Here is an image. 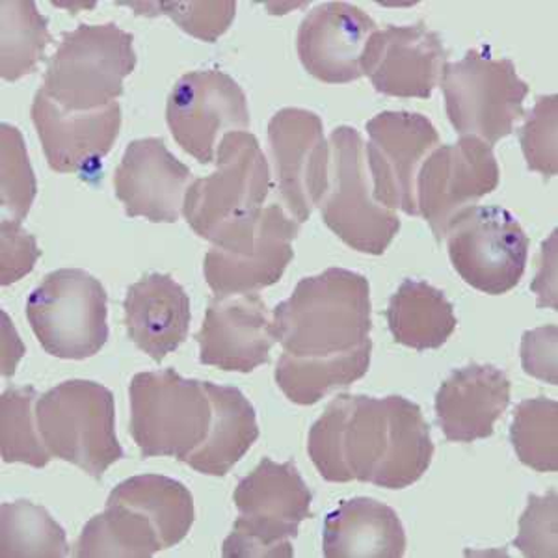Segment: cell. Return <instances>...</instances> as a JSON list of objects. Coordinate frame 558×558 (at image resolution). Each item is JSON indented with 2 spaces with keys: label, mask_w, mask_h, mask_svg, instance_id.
I'll use <instances>...</instances> for the list:
<instances>
[{
  "label": "cell",
  "mask_w": 558,
  "mask_h": 558,
  "mask_svg": "<svg viewBox=\"0 0 558 558\" xmlns=\"http://www.w3.org/2000/svg\"><path fill=\"white\" fill-rule=\"evenodd\" d=\"M307 452L328 483L404 489L417 483L434 457L430 426L412 400L391 395H339L315 421Z\"/></svg>",
  "instance_id": "cell-1"
},
{
  "label": "cell",
  "mask_w": 558,
  "mask_h": 558,
  "mask_svg": "<svg viewBox=\"0 0 558 558\" xmlns=\"http://www.w3.org/2000/svg\"><path fill=\"white\" fill-rule=\"evenodd\" d=\"M371 286L362 274L328 268L300 281L276 305L274 331L292 360H330L373 347Z\"/></svg>",
  "instance_id": "cell-2"
},
{
  "label": "cell",
  "mask_w": 558,
  "mask_h": 558,
  "mask_svg": "<svg viewBox=\"0 0 558 558\" xmlns=\"http://www.w3.org/2000/svg\"><path fill=\"white\" fill-rule=\"evenodd\" d=\"M270 191V168L259 140L228 133L216 153V170L196 179L184 196L183 215L197 235L222 244L257 220Z\"/></svg>",
  "instance_id": "cell-3"
},
{
  "label": "cell",
  "mask_w": 558,
  "mask_h": 558,
  "mask_svg": "<svg viewBox=\"0 0 558 558\" xmlns=\"http://www.w3.org/2000/svg\"><path fill=\"white\" fill-rule=\"evenodd\" d=\"M239 520L223 542L226 558H291V539L299 536L302 521L312 518V489L294 462L278 463L263 458L244 476L235 495Z\"/></svg>",
  "instance_id": "cell-4"
},
{
  "label": "cell",
  "mask_w": 558,
  "mask_h": 558,
  "mask_svg": "<svg viewBox=\"0 0 558 558\" xmlns=\"http://www.w3.org/2000/svg\"><path fill=\"white\" fill-rule=\"evenodd\" d=\"M133 41V34L116 23L76 26L49 58L41 92L58 107L75 112L116 102L123 81L136 68Z\"/></svg>",
  "instance_id": "cell-5"
},
{
  "label": "cell",
  "mask_w": 558,
  "mask_h": 558,
  "mask_svg": "<svg viewBox=\"0 0 558 558\" xmlns=\"http://www.w3.org/2000/svg\"><path fill=\"white\" fill-rule=\"evenodd\" d=\"M39 434L52 458L102 478L123 458L116 436L114 395L92 380H68L36 402Z\"/></svg>",
  "instance_id": "cell-6"
},
{
  "label": "cell",
  "mask_w": 558,
  "mask_h": 558,
  "mask_svg": "<svg viewBox=\"0 0 558 558\" xmlns=\"http://www.w3.org/2000/svg\"><path fill=\"white\" fill-rule=\"evenodd\" d=\"M129 395L131 436L142 457L186 462L204 445L213 421L205 381L183 378L173 368L138 373Z\"/></svg>",
  "instance_id": "cell-7"
},
{
  "label": "cell",
  "mask_w": 558,
  "mask_h": 558,
  "mask_svg": "<svg viewBox=\"0 0 558 558\" xmlns=\"http://www.w3.org/2000/svg\"><path fill=\"white\" fill-rule=\"evenodd\" d=\"M26 318L47 354L86 360L108 341V294L81 268L47 274L26 300Z\"/></svg>",
  "instance_id": "cell-8"
},
{
  "label": "cell",
  "mask_w": 558,
  "mask_h": 558,
  "mask_svg": "<svg viewBox=\"0 0 558 558\" xmlns=\"http://www.w3.org/2000/svg\"><path fill=\"white\" fill-rule=\"evenodd\" d=\"M439 88L452 128L462 136H476L489 147L512 134L525 118L523 102L529 84L521 81L512 60H494L468 51L460 62H447Z\"/></svg>",
  "instance_id": "cell-9"
},
{
  "label": "cell",
  "mask_w": 558,
  "mask_h": 558,
  "mask_svg": "<svg viewBox=\"0 0 558 558\" xmlns=\"http://www.w3.org/2000/svg\"><path fill=\"white\" fill-rule=\"evenodd\" d=\"M328 144L330 175L318 204L324 223L355 252L381 255L399 233L400 220L395 210L376 204L368 189L362 134L343 125Z\"/></svg>",
  "instance_id": "cell-10"
},
{
  "label": "cell",
  "mask_w": 558,
  "mask_h": 558,
  "mask_svg": "<svg viewBox=\"0 0 558 558\" xmlns=\"http://www.w3.org/2000/svg\"><path fill=\"white\" fill-rule=\"evenodd\" d=\"M454 270L476 291L505 294L525 274L531 241L512 213L501 207H471L447 231Z\"/></svg>",
  "instance_id": "cell-11"
},
{
  "label": "cell",
  "mask_w": 558,
  "mask_h": 558,
  "mask_svg": "<svg viewBox=\"0 0 558 558\" xmlns=\"http://www.w3.org/2000/svg\"><path fill=\"white\" fill-rule=\"evenodd\" d=\"M300 223L281 205H268L233 239L213 244L204 274L216 296L247 294L278 283L294 257Z\"/></svg>",
  "instance_id": "cell-12"
},
{
  "label": "cell",
  "mask_w": 558,
  "mask_h": 558,
  "mask_svg": "<svg viewBox=\"0 0 558 558\" xmlns=\"http://www.w3.org/2000/svg\"><path fill=\"white\" fill-rule=\"evenodd\" d=\"M499 186V165L492 147L476 136L439 146L426 157L417 173L418 215H423L436 241H444L463 210Z\"/></svg>",
  "instance_id": "cell-13"
},
{
  "label": "cell",
  "mask_w": 558,
  "mask_h": 558,
  "mask_svg": "<svg viewBox=\"0 0 558 558\" xmlns=\"http://www.w3.org/2000/svg\"><path fill=\"white\" fill-rule=\"evenodd\" d=\"M166 121L184 151L210 165L220 136L250 128L246 94L222 71H192L173 86Z\"/></svg>",
  "instance_id": "cell-14"
},
{
  "label": "cell",
  "mask_w": 558,
  "mask_h": 558,
  "mask_svg": "<svg viewBox=\"0 0 558 558\" xmlns=\"http://www.w3.org/2000/svg\"><path fill=\"white\" fill-rule=\"evenodd\" d=\"M367 162L376 204L417 216L418 168L438 147V131L426 116L386 110L367 121Z\"/></svg>",
  "instance_id": "cell-15"
},
{
  "label": "cell",
  "mask_w": 558,
  "mask_h": 558,
  "mask_svg": "<svg viewBox=\"0 0 558 558\" xmlns=\"http://www.w3.org/2000/svg\"><path fill=\"white\" fill-rule=\"evenodd\" d=\"M278 194L299 223L310 220L328 189L330 144L315 112L281 108L268 123Z\"/></svg>",
  "instance_id": "cell-16"
},
{
  "label": "cell",
  "mask_w": 558,
  "mask_h": 558,
  "mask_svg": "<svg viewBox=\"0 0 558 558\" xmlns=\"http://www.w3.org/2000/svg\"><path fill=\"white\" fill-rule=\"evenodd\" d=\"M447 51L438 33L417 25H389L376 31L362 57V73L378 94L428 99L441 78Z\"/></svg>",
  "instance_id": "cell-17"
},
{
  "label": "cell",
  "mask_w": 558,
  "mask_h": 558,
  "mask_svg": "<svg viewBox=\"0 0 558 558\" xmlns=\"http://www.w3.org/2000/svg\"><path fill=\"white\" fill-rule=\"evenodd\" d=\"M196 341L199 362L228 373H252L267 365L278 343L267 304L255 292L210 300Z\"/></svg>",
  "instance_id": "cell-18"
},
{
  "label": "cell",
  "mask_w": 558,
  "mask_h": 558,
  "mask_svg": "<svg viewBox=\"0 0 558 558\" xmlns=\"http://www.w3.org/2000/svg\"><path fill=\"white\" fill-rule=\"evenodd\" d=\"M34 125L51 170L92 175L120 136V102L86 112L64 110L39 89L34 97Z\"/></svg>",
  "instance_id": "cell-19"
},
{
  "label": "cell",
  "mask_w": 558,
  "mask_h": 558,
  "mask_svg": "<svg viewBox=\"0 0 558 558\" xmlns=\"http://www.w3.org/2000/svg\"><path fill=\"white\" fill-rule=\"evenodd\" d=\"M191 179V168L168 151L165 140H134L116 168V196L129 218L175 223Z\"/></svg>",
  "instance_id": "cell-20"
},
{
  "label": "cell",
  "mask_w": 558,
  "mask_h": 558,
  "mask_svg": "<svg viewBox=\"0 0 558 558\" xmlns=\"http://www.w3.org/2000/svg\"><path fill=\"white\" fill-rule=\"evenodd\" d=\"M378 31L373 17L349 2H324L300 23V62L326 84L362 78V57L368 38Z\"/></svg>",
  "instance_id": "cell-21"
},
{
  "label": "cell",
  "mask_w": 558,
  "mask_h": 558,
  "mask_svg": "<svg viewBox=\"0 0 558 558\" xmlns=\"http://www.w3.org/2000/svg\"><path fill=\"white\" fill-rule=\"evenodd\" d=\"M510 407V380L501 368L468 365L439 387L436 417L445 438L473 444L494 434L495 421Z\"/></svg>",
  "instance_id": "cell-22"
},
{
  "label": "cell",
  "mask_w": 558,
  "mask_h": 558,
  "mask_svg": "<svg viewBox=\"0 0 558 558\" xmlns=\"http://www.w3.org/2000/svg\"><path fill=\"white\" fill-rule=\"evenodd\" d=\"M123 310L131 341L157 363L189 337L191 299L170 274H149L129 287Z\"/></svg>",
  "instance_id": "cell-23"
},
{
  "label": "cell",
  "mask_w": 558,
  "mask_h": 558,
  "mask_svg": "<svg viewBox=\"0 0 558 558\" xmlns=\"http://www.w3.org/2000/svg\"><path fill=\"white\" fill-rule=\"evenodd\" d=\"M323 553L328 558H402L407 533L393 508L371 497H354L326 515Z\"/></svg>",
  "instance_id": "cell-24"
},
{
  "label": "cell",
  "mask_w": 558,
  "mask_h": 558,
  "mask_svg": "<svg viewBox=\"0 0 558 558\" xmlns=\"http://www.w3.org/2000/svg\"><path fill=\"white\" fill-rule=\"evenodd\" d=\"M213 421L204 445L186 458L192 470L209 476H226L259 438L255 410L241 389L205 381Z\"/></svg>",
  "instance_id": "cell-25"
},
{
  "label": "cell",
  "mask_w": 558,
  "mask_h": 558,
  "mask_svg": "<svg viewBox=\"0 0 558 558\" xmlns=\"http://www.w3.org/2000/svg\"><path fill=\"white\" fill-rule=\"evenodd\" d=\"M386 318L395 341L417 352L444 347L458 324L444 291L417 279L402 281L389 300Z\"/></svg>",
  "instance_id": "cell-26"
},
{
  "label": "cell",
  "mask_w": 558,
  "mask_h": 558,
  "mask_svg": "<svg viewBox=\"0 0 558 558\" xmlns=\"http://www.w3.org/2000/svg\"><path fill=\"white\" fill-rule=\"evenodd\" d=\"M165 551L157 526L138 508L108 497L102 514L84 525L73 555L78 558H151Z\"/></svg>",
  "instance_id": "cell-27"
},
{
  "label": "cell",
  "mask_w": 558,
  "mask_h": 558,
  "mask_svg": "<svg viewBox=\"0 0 558 558\" xmlns=\"http://www.w3.org/2000/svg\"><path fill=\"white\" fill-rule=\"evenodd\" d=\"M110 499L138 508L157 526L165 549L178 546L194 525V497L175 478L162 475H136L118 484Z\"/></svg>",
  "instance_id": "cell-28"
},
{
  "label": "cell",
  "mask_w": 558,
  "mask_h": 558,
  "mask_svg": "<svg viewBox=\"0 0 558 558\" xmlns=\"http://www.w3.org/2000/svg\"><path fill=\"white\" fill-rule=\"evenodd\" d=\"M373 347L330 360H292L281 354L276 365V384L287 399L313 407L326 395L349 387L367 375Z\"/></svg>",
  "instance_id": "cell-29"
},
{
  "label": "cell",
  "mask_w": 558,
  "mask_h": 558,
  "mask_svg": "<svg viewBox=\"0 0 558 558\" xmlns=\"http://www.w3.org/2000/svg\"><path fill=\"white\" fill-rule=\"evenodd\" d=\"M70 544L44 507L31 501L2 502L0 507V557L64 558Z\"/></svg>",
  "instance_id": "cell-30"
},
{
  "label": "cell",
  "mask_w": 558,
  "mask_h": 558,
  "mask_svg": "<svg viewBox=\"0 0 558 558\" xmlns=\"http://www.w3.org/2000/svg\"><path fill=\"white\" fill-rule=\"evenodd\" d=\"M49 21L38 12L33 0L2 2V65L0 73L8 83L33 73L51 44Z\"/></svg>",
  "instance_id": "cell-31"
},
{
  "label": "cell",
  "mask_w": 558,
  "mask_h": 558,
  "mask_svg": "<svg viewBox=\"0 0 558 558\" xmlns=\"http://www.w3.org/2000/svg\"><path fill=\"white\" fill-rule=\"evenodd\" d=\"M41 395L33 386L12 387L0 399V452L7 463H26L41 470L51 462L38 418L36 402Z\"/></svg>",
  "instance_id": "cell-32"
},
{
  "label": "cell",
  "mask_w": 558,
  "mask_h": 558,
  "mask_svg": "<svg viewBox=\"0 0 558 558\" xmlns=\"http://www.w3.org/2000/svg\"><path fill=\"white\" fill-rule=\"evenodd\" d=\"M510 441L521 462L539 473L558 470V402L538 397L515 408Z\"/></svg>",
  "instance_id": "cell-33"
},
{
  "label": "cell",
  "mask_w": 558,
  "mask_h": 558,
  "mask_svg": "<svg viewBox=\"0 0 558 558\" xmlns=\"http://www.w3.org/2000/svg\"><path fill=\"white\" fill-rule=\"evenodd\" d=\"M0 144V205L10 220L23 222L38 192L36 175L20 129L2 123Z\"/></svg>",
  "instance_id": "cell-34"
},
{
  "label": "cell",
  "mask_w": 558,
  "mask_h": 558,
  "mask_svg": "<svg viewBox=\"0 0 558 558\" xmlns=\"http://www.w3.org/2000/svg\"><path fill=\"white\" fill-rule=\"evenodd\" d=\"M129 7L138 10L136 13L168 15L183 28L184 33L191 34L202 41H209V44L228 33L236 13V4L231 0H226V2H147V4L131 2Z\"/></svg>",
  "instance_id": "cell-35"
},
{
  "label": "cell",
  "mask_w": 558,
  "mask_h": 558,
  "mask_svg": "<svg viewBox=\"0 0 558 558\" xmlns=\"http://www.w3.org/2000/svg\"><path fill=\"white\" fill-rule=\"evenodd\" d=\"M558 97L542 96L533 110L525 116L520 131L521 149L529 170L544 178H555L558 172Z\"/></svg>",
  "instance_id": "cell-36"
},
{
  "label": "cell",
  "mask_w": 558,
  "mask_h": 558,
  "mask_svg": "<svg viewBox=\"0 0 558 558\" xmlns=\"http://www.w3.org/2000/svg\"><path fill=\"white\" fill-rule=\"evenodd\" d=\"M557 492L529 495V507L521 515L520 533L514 546L525 557H557Z\"/></svg>",
  "instance_id": "cell-37"
},
{
  "label": "cell",
  "mask_w": 558,
  "mask_h": 558,
  "mask_svg": "<svg viewBox=\"0 0 558 558\" xmlns=\"http://www.w3.org/2000/svg\"><path fill=\"white\" fill-rule=\"evenodd\" d=\"M39 252L36 236L31 235L21 222L2 218L0 222V283L12 286L38 263Z\"/></svg>",
  "instance_id": "cell-38"
},
{
  "label": "cell",
  "mask_w": 558,
  "mask_h": 558,
  "mask_svg": "<svg viewBox=\"0 0 558 558\" xmlns=\"http://www.w3.org/2000/svg\"><path fill=\"white\" fill-rule=\"evenodd\" d=\"M557 333L555 324L526 331L521 343V360L526 375L557 386Z\"/></svg>",
  "instance_id": "cell-39"
}]
</instances>
